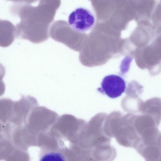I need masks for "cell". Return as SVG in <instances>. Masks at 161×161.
Listing matches in <instances>:
<instances>
[{
    "label": "cell",
    "instance_id": "obj_8",
    "mask_svg": "<svg viewBox=\"0 0 161 161\" xmlns=\"http://www.w3.org/2000/svg\"><path fill=\"white\" fill-rule=\"evenodd\" d=\"M14 101L8 98L0 99V123H8L11 116Z\"/></svg>",
    "mask_w": 161,
    "mask_h": 161
},
{
    "label": "cell",
    "instance_id": "obj_9",
    "mask_svg": "<svg viewBox=\"0 0 161 161\" xmlns=\"http://www.w3.org/2000/svg\"><path fill=\"white\" fill-rule=\"evenodd\" d=\"M3 79L0 77V96L4 94L5 90V85L2 80Z\"/></svg>",
    "mask_w": 161,
    "mask_h": 161
},
{
    "label": "cell",
    "instance_id": "obj_4",
    "mask_svg": "<svg viewBox=\"0 0 161 161\" xmlns=\"http://www.w3.org/2000/svg\"><path fill=\"white\" fill-rule=\"evenodd\" d=\"M26 151L17 148L11 139L2 131L0 133V160H28Z\"/></svg>",
    "mask_w": 161,
    "mask_h": 161
},
{
    "label": "cell",
    "instance_id": "obj_7",
    "mask_svg": "<svg viewBox=\"0 0 161 161\" xmlns=\"http://www.w3.org/2000/svg\"><path fill=\"white\" fill-rule=\"evenodd\" d=\"M15 27L10 21L0 19V47H6L14 41L15 35Z\"/></svg>",
    "mask_w": 161,
    "mask_h": 161
},
{
    "label": "cell",
    "instance_id": "obj_1",
    "mask_svg": "<svg viewBox=\"0 0 161 161\" xmlns=\"http://www.w3.org/2000/svg\"><path fill=\"white\" fill-rule=\"evenodd\" d=\"M61 3V0H39L36 6L27 4L12 5L11 13L20 19L15 26L16 37L36 44L47 40L50 25Z\"/></svg>",
    "mask_w": 161,
    "mask_h": 161
},
{
    "label": "cell",
    "instance_id": "obj_3",
    "mask_svg": "<svg viewBox=\"0 0 161 161\" xmlns=\"http://www.w3.org/2000/svg\"><path fill=\"white\" fill-rule=\"evenodd\" d=\"M95 19L93 14L88 9L83 7L76 8L69 14V24L76 31L85 33L94 26Z\"/></svg>",
    "mask_w": 161,
    "mask_h": 161
},
{
    "label": "cell",
    "instance_id": "obj_2",
    "mask_svg": "<svg viewBox=\"0 0 161 161\" xmlns=\"http://www.w3.org/2000/svg\"><path fill=\"white\" fill-rule=\"evenodd\" d=\"M49 34L54 40L76 52L81 50L87 38L85 33L76 31L66 21L61 20L55 21L50 26Z\"/></svg>",
    "mask_w": 161,
    "mask_h": 161
},
{
    "label": "cell",
    "instance_id": "obj_10",
    "mask_svg": "<svg viewBox=\"0 0 161 161\" xmlns=\"http://www.w3.org/2000/svg\"><path fill=\"white\" fill-rule=\"evenodd\" d=\"M3 125L0 123V133L3 131Z\"/></svg>",
    "mask_w": 161,
    "mask_h": 161
},
{
    "label": "cell",
    "instance_id": "obj_5",
    "mask_svg": "<svg viewBox=\"0 0 161 161\" xmlns=\"http://www.w3.org/2000/svg\"><path fill=\"white\" fill-rule=\"evenodd\" d=\"M101 87L97 89V91L112 98L120 96L126 88L125 80L121 77L114 75L105 76L102 81Z\"/></svg>",
    "mask_w": 161,
    "mask_h": 161
},
{
    "label": "cell",
    "instance_id": "obj_6",
    "mask_svg": "<svg viewBox=\"0 0 161 161\" xmlns=\"http://www.w3.org/2000/svg\"><path fill=\"white\" fill-rule=\"evenodd\" d=\"M32 99L29 96H22L19 100L14 101L12 114L8 122L16 125H23L28 115L30 102Z\"/></svg>",
    "mask_w": 161,
    "mask_h": 161
}]
</instances>
